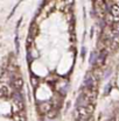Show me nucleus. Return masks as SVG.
Segmentation results:
<instances>
[{"mask_svg":"<svg viewBox=\"0 0 119 121\" xmlns=\"http://www.w3.org/2000/svg\"><path fill=\"white\" fill-rule=\"evenodd\" d=\"M8 94H9L8 87H6V86L0 87V97H6V95H8Z\"/></svg>","mask_w":119,"mask_h":121,"instance_id":"nucleus-5","label":"nucleus"},{"mask_svg":"<svg viewBox=\"0 0 119 121\" xmlns=\"http://www.w3.org/2000/svg\"><path fill=\"white\" fill-rule=\"evenodd\" d=\"M112 31H113V34H119V21L112 25Z\"/></svg>","mask_w":119,"mask_h":121,"instance_id":"nucleus-6","label":"nucleus"},{"mask_svg":"<svg viewBox=\"0 0 119 121\" xmlns=\"http://www.w3.org/2000/svg\"><path fill=\"white\" fill-rule=\"evenodd\" d=\"M111 121H114V119H112V120H111Z\"/></svg>","mask_w":119,"mask_h":121,"instance_id":"nucleus-13","label":"nucleus"},{"mask_svg":"<svg viewBox=\"0 0 119 121\" xmlns=\"http://www.w3.org/2000/svg\"><path fill=\"white\" fill-rule=\"evenodd\" d=\"M11 85L14 89L20 91L21 87H22V85H23V80H22L21 77H13V78H11Z\"/></svg>","mask_w":119,"mask_h":121,"instance_id":"nucleus-2","label":"nucleus"},{"mask_svg":"<svg viewBox=\"0 0 119 121\" xmlns=\"http://www.w3.org/2000/svg\"><path fill=\"white\" fill-rule=\"evenodd\" d=\"M81 55H82V57L84 58V56H85V48H83V49H82V52H81Z\"/></svg>","mask_w":119,"mask_h":121,"instance_id":"nucleus-11","label":"nucleus"},{"mask_svg":"<svg viewBox=\"0 0 119 121\" xmlns=\"http://www.w3.org/2000/svg\"><path fill=\"white\" fill-rule=\"evenodd\" d=\"M111 14L116 17V20L119 19V6L118 5H113L111 7Z\"/></svg>","mask_w":119,"mask_h":121,"instance_id":"nucleus-4","label":"nucleus"},{"mask_svg":"<svg viewBox=\"0 0 119 121\" xmlns=\"http://www.w3.org/2000/svg\"><path fill=\"white\" fill-rule=\"evenodd\" d=\"M37 108H39V112H40L41 114H46V113H48V112L50 111L51 106H50V104L43 101V103H40V104H39Z\"/></svg>","mask_w":119,"mask_h":121,"instance_id":"nucleus-3","label":"nucleus"},{"mask_svg":"<svg viewBox=\"0 0 119 121\" xmlns=\"http://www.w3.org/2000/svg\"><path fill=\"white\" fill-rule=\"evenodd\" d=\"M19 39H18V36L15 37V48H16V51H19Z\"/></svg>","mask_w":119,"mask_h":121,"instance_id":"nucleus-10","label":"nucleus"},{"mask_svg":"<svg viewBox=\"0 0 119 121\" xmlns=\"http://www.w3.org/2000/svg\"><path fill=\"white\" fill-rule=\"evenodd\" d=\"M25 109V104H23V100L22 99H16L13 98V112H21Z\"/></svg>","mask_w":119,"mask_h":121,"instance_id":"nucleus-1","label":"nucleus"},{"mask_svg":"<svg viewBox=\"0 0 119 121\" xmlns=\"http://www.w3.org/2000/svg\"><path fill=\"white\" fill-rule=\"evenodd\" d=\"M21 21H22V17H21V19L19 20V22L16 23V28H19V26H20V23H21Z\"/></svg>","mask_w":119,"mask_h":121,"instance_id":"nucleus-12","label":"nucleus"},{"mask_svg":"<svg viewBox=\"0 0 119 121\" xmlns=\"http://www.w3.org/2000/svg\"><path fill=\"white\" fill-rule=\"evenodd\" d=\"M32 43H33V36L29 35V36H28V40H27V42H26V45H27V47H30Z\"/></svg>","mask_w":119,"mask_h":121,"instance_id":"nucleus-9","label":"nucleus"},{"mask_svg":"<svg viewBox=\"0 0 119 121\" xmlns=\"http://www.w3.org/2000/svg\"><path fill=\"white\" fill-rule=\"evenodd\" d=\"M30 80H32V84H33V86H36V85H37V77H35V75H32Z\"/></svg>","mask_w":119,"mask_h":121,"instance_id":"nucleus-7","label":"nucleus"},{"mask_svg":"<svg viewBox=\"0 0 119 121\" xmlns=\"http://www.w3.org/2000/svg\"><path fill=\"white\" fill-rule=\"evenodd\" d=\"M96 56H97L96 52H91V56H90V63L91 64H93L96 62Z\"/></svg>","mask_w":119,"mask_h":121,"instance_id":"nucleus-8","label":"nucleus"}]
</instances>
